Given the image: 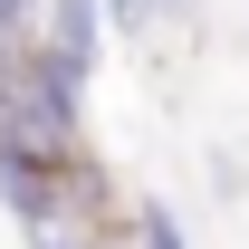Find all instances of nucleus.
<instances>
[{
    "label": "nucleus",
    "mask_w": 249,
    "mask_h": 249,
    "mask_svg": "<svg viewBox=\"0 0 249 249\" xmlns=\"http://www.w3.org/2000/svg\"><path fill=\"white\" fill-rule=\"evenodd\" d=\"M0 144H29V154H58V163H87V77L48 48H19L0 67Z\"/></svg>",
    "instance_id": "f257e3e1"
},
{
    "label": "nucleus",
    "mask_w": 249,
    "mask_h": 249,
    "mask_svg": "<svg viewBox=\"0 0 249 249\" xmlns=\"http://www.w3.org/2000/svg\"><path fill=\"white\" fill-rule=\"evenodd\" d=\"M77 192H87V163L29 154V144H0V201H10V220H19L29 240L77 230Z\"/></svg>",
    "instance_id": "f03ea898"
},
{
    "label": "nucleus",
    "mask_w": 249,
    "mask_h": 249,
    "mask_svg": "<svg viewBox=\"0 0 249 249\" xmlns=\"http://www.w3.org/2000/svg\"><path fill=\"white\" fill-rule=\"evenodd\" d=\"M106 19H115L106 0H48V10H38V48L67 58L77 77H96V58H106Z\"/></svg>",
    "instance_id": "7ed1b4c3"
},
{
    "label": "nucleus",
    "mask_w": 249,
    "mask_h": 249,
    "mask_svg": "<svg viewBox=\"0 0 249 249\" xmlns=\"http://www.w3.org/2000/svg\"><path fill=\"white\" fill-rule=\"evenodd\" d=\"M134 249H182V220L163 211V201H144L134 211Z\"/></svg>",
    "instance_id": "20e7f679"
},
{
    "label": "nucleus",
    "mask_w": 249,
    "mask_h": 249,
    "mask_svg": "<svg viewBox=\"0 0 249 249\" xmlns=\"http://www.w3.org/2000/svg\"><path fill=\"white\" fill-rule=\"evenodd\" d=\"M106 10H115L124 29H163V19H182L192 0H106Z\"/></svg>",
    "instance_id": "39448f33"
},
{
    "label": "nucleus",
    "mask_w": 249,
    "mask_h": 249,
    "mask_svg": "<svg viewBox=\"0 0 249 249\" xmlns=\"http://www.w3.org/2000/svg\"><path fill=\"white\" fill-rule=\"evenodd\" d=\"M29 249H106V240H77V230H48V240H29Z\"/></svg>",
    "instance_id": "423d86ee"
}]
</instances>
